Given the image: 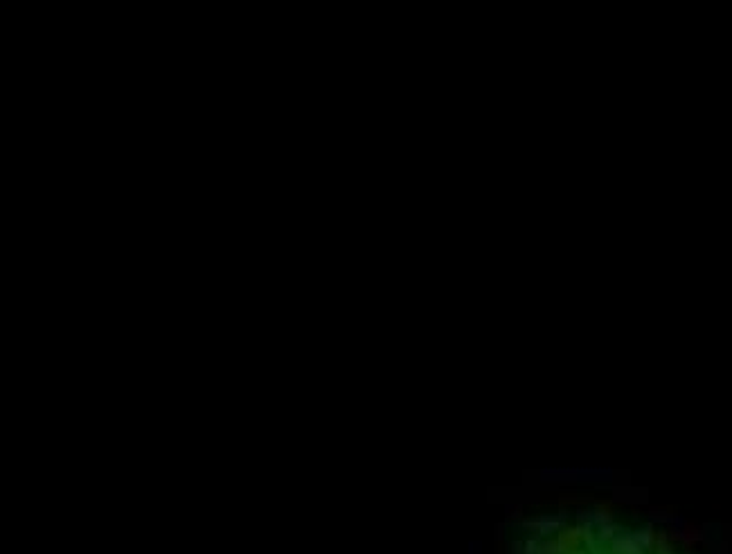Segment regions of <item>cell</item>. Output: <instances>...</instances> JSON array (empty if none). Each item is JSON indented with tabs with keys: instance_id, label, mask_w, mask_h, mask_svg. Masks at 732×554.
<instances>
[{
	"instance_id": "obj_1",
	"label": "cell",
	"mask_w": 732,
	"mask_h": 554,
	"mask_svg": "<svg viewBox=\"0 0 732 554\" xmlns=\"http://www.w3.org/2000/svg\"><path fill=\"white\" fill-rule=\"evenodd\" d=\"M559 554H658L654 550H649L645 546H640L636 541H626V539H599L597 543L579 539L575 543V548H566L561 546Z\"/></svg>"
}]
</instances>
